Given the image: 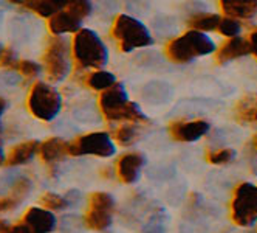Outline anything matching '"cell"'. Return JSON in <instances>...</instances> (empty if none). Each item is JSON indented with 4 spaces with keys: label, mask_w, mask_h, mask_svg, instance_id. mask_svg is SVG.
Instances as JSON below:
<instances>
[{
    "label": "cell",
    "mask_w": 257,
    "mask_h": 233,
    "mask_svg": "<svg viewBox=\"0 0 257 233\" xmlns=\"http://www.w3.org/2000/svg\"><path fill=\"white\" fill-rule=\"evenodd\" d=\"M91 13V4L85 0H76V2H67L65 7L54 14L48 27L53 34H64V33H76L82 24V21Z\"/></svg>",
    "instance_id": "7"
},
{
    "label": "cell",
    "mask_w": 257,
    "mask_h": 233,
    "mask_svg": "<svg viewBox=\"0 0 257 233\" xmlns=\"http://www.w3.org/2000/svg\"><path fill=\"white\" fill-rule=\"evenodd\" d=\"M218 24H220V17L217 14H211V13H200V14H195L188 19V25L200 33L217 30Z\"/></svg>",
    "instance_id": "21"
},
{
    "label": "cell",
    "mask_w": 257,
    "mask_h": 233,
    "mask_svg": "<svg viewBox=\"0 0 257 233\" xmlns=\"http://www.w3.org/2000/svg\"><path fill=\"white\" fill-rule=\"evenodd\" d=\"M220 8L231 19H251L257 14V0H225Z\"/></svg>",
    "instance_id": "14"
},
{
    "label": "cell",
    "mask_w": 257,
    "mask_h": 233,
    "mask_svg": "<svg viewBox=\"0 0 257 233\" xmlns=\"http://www.w3.org/2000/svg\"><path fill=\"white\" fill-rule=\"evenodd\" d=\"M146 164V159L140 152H128L124 154L118 160V176L124 184H134L140 176L143 165Z\"/></svg>",
    "instance_id": "13"
},
{
    "label": "cell",
    "mask_w": 257,
    "mask_h": 233,
    "mask_svg": "<svg viewBox=\"0 0 257 233\" xmlns=\"http://www.w3.org/2000/svg\"><path fill=\"white\" fill-rule=\"evenodd\" d=\"M68 154L71 156H98L110 157L115 154V145L105 132H91L78 137L68 143Z\"/></svg>",
    "instance_id": "9"
},
{
    "label": "cell",
    "mask_w": 257,
    "mask_h": 233,
    "mask_svg": "<svg viewBox=\"0 0 257 233\" xmlns=\"http://www.w3.org/2000/svg\"><path fill=\"white\" fill-rule=\"evenodd\" d=\"M41 205L48 211L50 210H64L65 207H68L65 199L56 193H45L41 198Z\"/></svg>",
    "instance_id": "26"
},
{
    "label": "cell",
    "mask_w": 257,
    "mask_h": 233,
    "mask_svg": "<svg viewBox=\"0 0 257 233\" xmlns=\"http://www.w3.org/2000/svg\"><path fill=\"white\" fill-rule=\"evenodd\" d=\"M67 2H58V0H36V2H17L16 5H21L42 17H53L58 14Z\"/></svg>",
    "instance_id": "19"
},
{
    "label": "cell",
    "mask_w": 257,
    "mask_h": 233,
    "mask_svg": "<svg viewBox=\"0 0 257 233\" xmlns=\"http://www.w3.org/2000/svg\"><path fill=\"white\" fill-rule=\"evenodd\" d=\"M235 157V152L229 148H222L208 152V162L212 165H226Z\"/></svg>",
    "instance_id": "25"
},
{
    "label": "cell",
    "mask_w": 257,
    "mask_h": 233,
    "mask_svg": "<svg viewBox=\"0 0 257 233\" xmlns=\"http://www.w3.org/2000/svg\"><path fill=\"white\" fill-rule=\"evenodd\" d=\"M0 53H2V45H0Z\"/></svg>",
    "instance_id": "41"
},
{
    "label": "cell",
    "mask_w": 257,
    "mask_h": 233,
    "mask_svg": "<svg viewBox=\"0 0 257 233\" xmlns=\"http://www.w3.org/2000/svg\"><path fill=\"white\" fill-rule=\"evenodd\" d=\"M42 61L51 81H62L67 78L71 68L68 42L62 38H54L47 47Z\"/></svg>",
    "instance_id": "8"
},
{
    "label": "cell",
    "mask_w": 257,
    "mask_h": 233,
    "mask_svg": "<svg viewBox=\"0 0 257 233\" xmlns=\"http://www.w3.org/2000/svg\"><path fill=\"white\" fill-rule=\"evenodd\" d=\"M231 218L235 225L249 227L257 221V187L252 184H240L231 202Z\"/></svg>",
    "instance_id": "6"
},
{
    "label": "cell",
    "mask_w": 257,
    "mask_h": 233,
    "mask_svg": "<svg viewBox=\"0 0 257 233\" xmlns=\"http://www.w3.org/2000/svg\"><path fill=\"white\" fill-rule=\"evenodd\" d=\"M2 19H4V13H2V10H0V24H2Z\"/></svg>",
    "instance_id": "40"
},
{
    "label": "cell",
    "mask_w": 257,
    "mask_h": 233,
    "mask_svg": "<svg viewBox=\"0 0 257 233\" xmlns=\"http://www.w3.org/2000/svg\"><path fill=\"white\" fill-rule=\"evenodd\" d=\"M22 224L30 233H50L56 228V218L45 208L33 207L25 213Z\"/></svg>",
    "instance_id": "12"
},
{
    "label": "cell",
    "mask_w": 257,
    "mask_h": 233,
    "mask_svg": "<svg viewBox=\"0 0 257 233\" xmlns=\"http://www.w3.org/2000/svg\"><path fill=\"white\" fill-rule=\"evenodd\" d=\"M82 224L78 216H65L62 219V233H79Z\"/></svg>",
    "instance_id": "30"
},
{
    "label": "cell",
    "mask_w": 257,
    "mask_h": 233,
    "mask_svg": "<svg viewBox=\"0 0 257 233\" xmlns=\"http://www.w3.org/2000/svg\"><path fill=\"white\" fill-rule=\"evenodd\" d=\"M248 53H249L248 41L237 36V38H232L226 44H223L222 48H218L217 55H215V61H217V64H225L232 59L246 56Z\"/></svg>",
    "instance_id": "15"
},
{
    "label": "cell",
    "mask_w": 257,
    "mask_h": 233,
    "mask_svg": "<svg viewBox=\"0 0 257 233\" xmlns=\"http://www.w3.org/2000/svg\"><path fill=\"white\" fill-rule=\"evenodd\" d=\"M31 181L27 177H17L11 184V198L22 202V199L31 191Z\"/></svg>",
    "instance_id": "24"
},
{
    "label": "cell",
    "mask_w": 257,
    "mask_h": 233,
    "mask_svg": "<svg viewBox=\"0 0 257 233\" xmlns=\"http://www.w3.org/2000/svg\"><path fill=\"white\" fill-rule=\"evenodd\" d=\"M14 68L19 71V73H22L27 80L30 78H34V76H38L39 75V71H41V67L39 64H36L34 61H19V62H16Z\"/></svg>",
    "instance_id": "28"
},
{
    "label": "cell",
    "mask_w": 257,
    "mask_h": 233,
    "mask_svg": "<svg viewBox=\"0 0 257 233\" xmlns=\"http://www.w3.org/2000/svg\"><path fill=\"white\" fill-rule=\"evenodd\" d=\"M215 50V44L209 36L191 30L180 38L172 39L166 47V55L172 62L185 64L198 56L209 55Z\"/></svg>",
    "instance_id": "2"
},
{
    "label": "cell",
    "mask_w": 257,
    "mask_h": 233,
    "mask_svg": "<svg viewBox=\"0 0 257 233\" xmlns=\"http://www.w3.org/2000/svg\"><path fill=\"white\" fill-rule=\"evenodd\" d=\"M209 131V123L205 120L192 121H172L169 126V134L178 141H195Z\"/></svg>",
    "instance_id": "11"
},
{
    "label": "cell",
    "mask_w": 257,
    "mask_h": 233,
    "mask_svg": "<svg viewBox=\"0 0 257 233\" xmlns=\"http://www.w3.org/2000/svg\"><path fill=\"white\" fill-rule=\"evenodd\" d=\"M87 84L88 87L93 89V91H107V89H110L113 84H116V80L112 73H108V71L99 70L87 78Z\"/></svg>",
    "instance_id": "22"
},
{
    "label": "cell",
    "mask_w": 257,
    "mask_h": 233,
    "mask_svg": "<svg viewBox=\"0 0 257 233\" xmlns=\"http://www.w3.org/2000/svg\"><path fill=\"white\" fill-rule=\"evenodd\" d=\"M73 55L79 67H102L107 64L108 51L93 30H79L73 39Z\"/></svg>",
    "instance_id": "3"
},
{
    "label": "cell",
    "mask_w": 257,
    "mask_h": 233,
    "mask_svg": "<svg viewBox=\"0 0 257 233\" xmlns=\"http://www.w3.org/2000/svg\"><path fill=\"white\" fill-rule=\"evenodd\" d=\"M39 154L45 164L53 165L59 162L65 154H68V143L59 137H51L39 145Z\"/></svg>",
    "instance_id": "16"
},
{
    "label": "cell",
    "mask_w": 257,
    "mask_h": 233,
    "mask_svg": "<svg viewBox=\"0 0 257 233\" xmlns=\"http://www.w3.org/2000/svg\"><path fill=\"white\" fill-rule=\"evenodd\" d=\"M64 199H65V202H67V205H68V207H75L76 204H79V202H81L82 196H81V193H79V191L71 190V191H68V193L64 196Z\"/></svg>",
    "instance_id": "35"
},
{
    "label": "cell",
    "mask_w": 257,
    "mask_h": 233,
    "mask_svg": "<svg viewBox=\"0 0 257 233\" xmlns=\"http://www.w3.org/2000/svg\"><path fill=\"white\" fill-rule=\"evenodd\" d=\"M0 65L14 68V65H16V55H14V51L11 48H2V53H0Z\"/></svg>",
    "instance_id": "32"
},
{
    "label": "cell",
    "mask_w": 257,
    "mask_h": 233,
    "mask_svg": "<svg viewBox=\"0 0 257 233\" xmlns=\"http://www.w3.org/2000/svg\"><path fill=\"white\" fill-rule=\"evenodd\" d=\"M28 28H30V24H27L25 19H16V21H13V25H11L13 38H16V39L24 38L25 39L27 34H30Z\"/></svg>",
    "instance_id": "29"
},
{
    "label": "cell",
    "mask_w": 257,
    "mask_h": 233,
    "mask_svg": "<svg viewBox=\"0 0 257 233\" xmlns=\"http://www.w3.org/2000/svg\"><path fill=\"white\" fill-rule=\"evenodd\" d=\"M235 117L243 123H257V95L249 94L235 104Z\"/></svg>",
    "instance_id": "18"
},
{
    "label": "cell",
    "mask_w": 257,
    "mask_h": 233,
    "mask_svg": "<svg viewBox=\"0 0 257 233\" xmlns=\"http://www.w3.org/2000/svg\"><path fill=\"white\" fill-rule=\"evenodd\" d=\"M252 146H254V149L257 151V134H255V137H254V140H252Z\"/></svg>",
    "instance_id": "39"
},
{
    "label": "cell",
    "mask_w": 257,
    "mask_h": 233,
    "mask_svg": "<svg viewBox=\"0 0 257 233\" xmlns=\"http://www.w3.org/2000/svg\"><path fill=\"white\" fill-rule=\"evenodd\" d=\"M99 107L102 115L108 121H148V118L140 109V106L128 100L122 84H113L110 89L104 91L99 98Z\"/></svg>",
    "instance_id": "1"
},
{
    "label": "cell",
    "mask_w": 257,
    "mask_h": 233,
    "mask_svg": "<svg viewBox=\"0 0 257 233\" xmlns=\"http://www.w3.org/2000/svg\"><path fill=\"white\" fill-rule=\"evenodd\" d=\"M171 89L166 83H160V81H152L149 84H146L141 91V97L152 104H160L164 103L169 98Z\"/></svg>",
    "instance_id": "20"
},
{
    "label": "cell",
    "mask_w": 257,
    "mask_h": 233,
    "mask_svg": "<svg viewBox=\"0 0 257 233\" xmlns=\"http://www.w3.org/2000/svg\"><path fill=\"white\" fill-rule=\"evenodd\" d=\"M248 45H249V53L257 58V28L251 31L249 38H248Z\"/></svg>",
    "instance_id": "36"
},
{
    "label": "cell",
    "mask_w": 257,
    "mask_h": 233,
    "mask_svg": "<svg viewBox=\"0 0 257 233\" xmlns=\"http://www.w3.org/2000/svg\"><path fill=\"white\" fill-rule=\"evenodd\" d=\"M223 36H228V38H237V34L240 33V24L235 19H231V17H225V19H220L218 28H217Z\"/></svg>",
    "instance_id": "27"
},
{
    "label": "cell",
    "mask_w": 257,
    "mask_h": 233,
    "mask_svg": "<svg viewBox=\"0 0 257 233\" xmlns=\"http://www.w3.org/2000/svg\"><path fill=\"white\" fill-rule=\"evenodd\" d=\"M21 202L11 198V196H7V198H0V213H5V211H10L13 208H16Z\"/></svg>",
    "instance_id": "34"
},
{
    "label": "cell",
    "mask_w": 257,
    "mask_h": 233,
    "mask_svg": "<svg viewBox=\"0 0 257 233\" xmlns=\"http://www.w3.org/2000/svg\"><path fill=\"white\" fill-rule=\"evenodd\" d=\"M88 211L85 214V225L93 230H104L112 224L113 198L108 193L96 191L88 199Z\"/></svg>",
    "instance_id": "10"
},
{
    "label": "cell",
    "mask_w": 257,
    "mask_h": 233,
    "mask_svg": "<svg viewBox=\"0 0 257 233\" xmlns=\"http://www.w3.org/2000/svg\"><path fill=\"white\" fill-rule=\"evenodd\" d=\"M61 106L62 98L53 86L45 83H38L33 86L28 97V107L36 118L51 121L59 114Z\"/></svg>",
    "instance_id": "5"
},
{
    "label": "cell",
    "mask_w": 257,
    "mask_h": 233,
    "mask_svg": "<svg viewBox=\"0 0 257 233\" xmlns=\"http://www.w3.org/2000/svg\"><path fill=\"white\" fill-rule=\"evenodd\" d=\"M0 233H30V231L22 222L17 225H10L7 221H0Z\"/></svg>",
    "instance_id": "33"
},
{
    "label": "cell",
    "mask_w": 257,
    "mask_h": 233,
    "mask_svg": "<svg viewBox=\"0 0 257 233\" xmlns=\"http://www.w3.org/2000/svg\"><path fill=\"white\" fill-rule=\"evenodd\" d=\"M112 36L118 41L121 51H132L152 45L151 31L143 22L127 14H119L112 28Z\"/></svg>",
    "instance_id": "4"
},
{
    "label": "cell",
    "mask_w": 257,
    "mask_h": 233,
    "mask_svg": "<svg viewBox=\"0 0 257 233\" xmlns=\"http://www.w3.org/2000/svg\"><path fill=\"white\" fill-rule=\"evenodd\" d=\"M115 140L122 146H128L138 138V128L135 123H124L115 131Z\"/></svg>",
    "instance_id": "23"
},
{
    "label": "cell",
    "mask_w": 257,
    "mask_h": 233,
    "mask_svg": "<svg viewBox=\"0 0 257 233\" xmlns=\"http://www.w3.org/2000/svg\"><path fill=\"white\" fill-rule=\"evenodd\" d=\"M39 141L30 140L24 141L21 145H17L11 149V152L7 157V165L10 167H17V165H24L34 157V154L39 151Z\"/></svg>",
    "instance_id": "17"
},
{
    "label": "cell",
    "mask_w": 257,
    "mask_h": 233,
    "mask_svg": "<svg viewBox=\"0 0 257 233\" xmlns=\"http://www.w3.org/2000/svg\"><path fill=\"white\" fill-rule=\"evenodd\" d=\"M7 109V101L4 98H0V117H2L4 111Z\"/></svg>",
    "instance_id": "37"
},
{
    "label": "cell",
    "mask_w": 257,
    "mask_h": 233,
    "mask_svg": "<svg viewBox=\"0 0 257 233\" xmlns=\"http://www.w3.org/2000/svg\"><path fill=\"white\" fill-rule=\"evenodd\" d=\"M4 160H5V159H4V152H2V146H0V165H2V164H4Z\"/></svg>",
    "instance_id": "38"
},
{
    "label": "cell",
    "mask_w": 257,
    "mask_h": 233,
    "mask_svg": "<svg viewBox=\"0 0 257 233\" xmlns=\"http://www.w3.org/2000/svg\"><path fill=\"white\" fill-rule=\"evenodd\" d=\"M19 83H21V76L17 73H13V71H4V73H0V89L13 87Z\"/></svg>",
    "instance_id": "31"
}]
</instances>
